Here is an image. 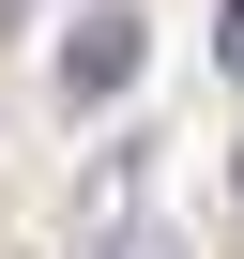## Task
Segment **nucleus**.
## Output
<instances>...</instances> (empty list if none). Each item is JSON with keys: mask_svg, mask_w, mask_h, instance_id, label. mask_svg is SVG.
Instances as JSON below:
<instances>
[{"mask_svg": "<svg viewBox=\"0 0 244 259\" xmlns=\"http://www.w3.org/2000/svg\"><path fill=\"white\" fill-rule=\"evenodd\" d=\"M138 92V0H92L61 31V107H122Z\"/></svg>", "mask_w": 244, "mask_h": 259, "instance_id": "obj_1", "label": "nucleus"}, {"mask_svg": "<svg viewBox=\"0 0 244 259\" xmlns=\"http://www.w3.org/2000/svg\"><path fill=\"white\" fill-rule=\"evenodd\" d=\"M214 61H229V76H244V0H229V16H214Z\"/></svg>", "mask_w": 244, "mask_h": 259, "instance_id": "obj_2", "label": "nucleus"}, {"mask_svg": "<svg viewBox=\"0 0 244 259\" xmlns=\"http://www.w3.org/2000/svg\"><path fill=\"white\" fill-rule=\"evenodd\" d=\"M229 183H244V138H229Z\"/></svg>", "mask_w": 244, "mask_h": 259, "instance_id": "obj_4", "label": "nucleus"}, {"mask_svg": "<svg viewBox=\"0 0 244 259\" xmlns=\"http://www.w3.org/2000/svg\"><path fill=\"white\" fill-rule=\"evenodd\" d=\"M16 16H31V0H0V31H16Z\"/></svg>", "mask_w": 244, "mask_h": 259, "instance_id": "obj_3", "label": "nucleus"}]
</instances>
